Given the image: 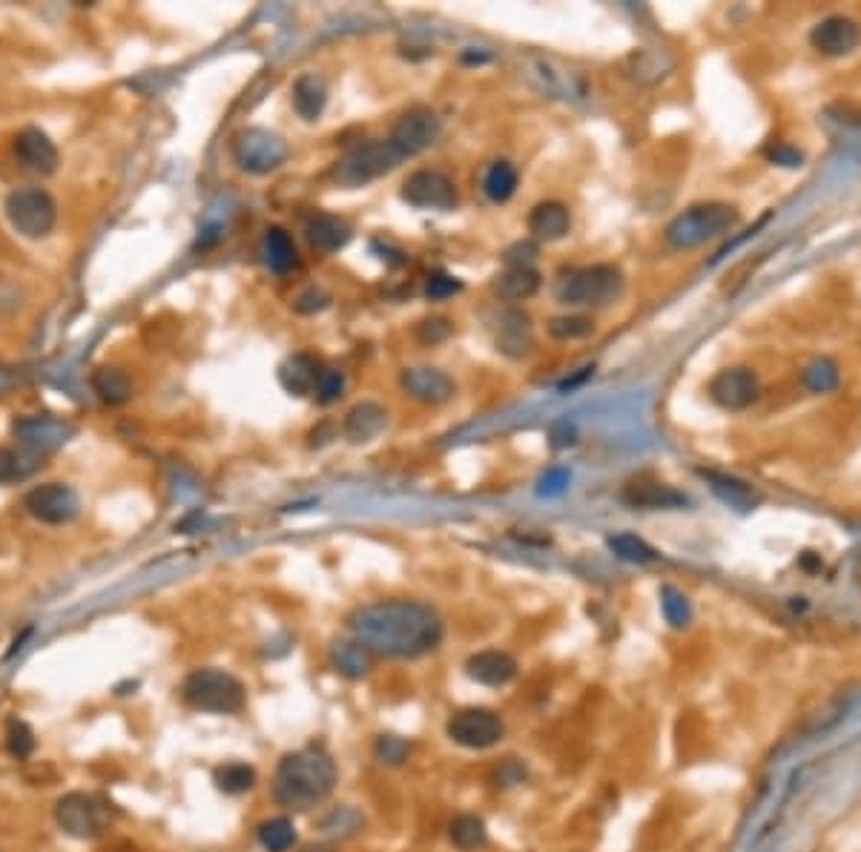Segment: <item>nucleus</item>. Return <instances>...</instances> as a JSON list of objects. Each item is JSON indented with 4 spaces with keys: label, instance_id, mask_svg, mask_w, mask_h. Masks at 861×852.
Returning a JSON list of instances; mask_svg holds the SVG:
<instances>
[{
    "label": "nucleus",
    "instance_id": "obj_46",
    "mask_svg": "<svg viewBox=\"0 0 861 852\" xmlns=\"http://www.w3.org/2000/svg\"><path fill=\"white\" fill-rule=\"evenodd\" d=\"M417 336L426 345H440L445 339L451 336V324L449 319H426V322L417 324Z\"/></svg>",
    "mask_w": 861,
    "mask_h": 852
},
{
    "label": "nucleus",
    "instance_id": "obj_42",
    "mask_svg": "<svg viewBox=\"0 0 861 852\" xmlns=\"http://www.w3.org/2000/svg\"><path fill=\"white\" fill-rule=\"evenodd\" d=\"M7 750L15 757H30L35 752V732L26 720L12 718L7 723Z\"/></svg>",
    "mask_w": 861,
    "mask_h": 852
},
{
    "label": "nucleus",
    "instance_id": "obj_1",
    "mask_svg": "<svg viewBox=\"0 0 861 852\" xmlns=\"http://www.w3.org/2000/svg\"><path fill=\"white\" fill-rule=\"evenodd\" d=\"M347 626L368 652L385 657H422L442 640L437 611L417 600H376L347 618Z\"/></svg>",
    "mask_w": 861,
    "mask_h": 852
},
{
    "label": "nucleus",
    "instance_id": "obj_17",
    "mask_svg": "<svg viewBox=\"0 0 861 852\" xmlns=\"http://www.w3.org/2000/svg\"><path fill=\"white\" fill-rule=\"evenodd\" d=\"M55 818H58L60 830L69 832L73 838H96L101 830L96 801L84 793L64 795L55 807Z\"/></svg>",
    "mask_w": 861,
    "mask_h": 852
},
{
    "label": "nucleus",
    "instance_id": "obj_30",
    "mask_svg": "<svg viewBox=\"0 0 861 852\" xmlns=\"http://www.w3.org/2000/svg\"><path fill=\"white\" fill-rule=\"evenodd\" d=\"M700 477L707 479L709 488L715 491V497L721 502H727L729 508L736 511H750L755 506V494L736 477H727V474H718V471H700Z\"/></svg>",
    "mask_w": 861,
    "mask_h": 852
},
{
    "label": "nucleus",
    "instance_id": "obj_5",
    "mask_svg": "<svg viewBox=\"0 0 861 852\" xmlns=\"http://www.w3.org/2000/svg\"><path fill=\"white\" fill-rule=\"evenodd\" d=\"M181 698L199 712L233 715L247 704V689L239 677L221 668H196L181 684Z\"/></svg>",
    "mask_w": 861,
    "mask_h": 852
},
{
    "label": "nucleus",
    "instance_id": "obj_47",
    "mask_svg": "<svg viewBox=\"0 0 861 852\" xmlns=\"http://www.w3.org/2000/svg\"><path fill=\"white\" fill-rule=\"evenodd\" d=\"M566 485H569V471L563 468L545 471V477L540 479V494H558L563 491Z\"/></svg>",
    "mask_w": 861,
    "mask_h": 852
},
{
    "label": "nucleus",
    "instance_id": "obj_26",
    "mask_svg": "<svg viewBox=\"0 0 861 852\" xmlns=\"http://www.w3.org/2000/svg\"><path fill=\"white\" fill-rule=\"evenodd\" d=\"M262 256H265V265L271 267L273 273H279V276H285V273H290L299 265V253H296L294 239L282 228H267L265 239H262Z\"/></svg>",
    "mask_w": 861,
    "mask_h": 852
},
{
    "label": "nucleus",
    "instance_id": "obj_43",
    "mask_svg": "<svg viewBox=\"0 0 861 852\" xmlns=\"http://www.w3.org/2000/svg\"><path fill=\"white\" fill-rule=\"evenodd\" d=\"M342 390H345V374L336 368H322L319 370L317 388H313V397L319 399L322 405H331L342 397Z\"/></svg>",
    "mask_w": 861,
    "mask_h": 852
},
{
    "label": "nucleus",
    "instance_id": "obj_44",
    "mask_svg": "<svg viewBox=\"0 0 861 852\" xmlns=\"http://www.w3.org/2000/svg\"><path fill=\"white\" fill-rule=\"evenodd\" d=\"M463 290V281L454 279L451 273H431L428 276V285H426V296L428 299H434V301H442V299H449V296L460 294Z\"/></svg>",
    "mask_w": 861,
    "mask_h": 852
},
{
    "label": "nucleus",
    "instance_id": "obj_6",
    "mask_svg": "<svg viewBox=\"0 0 861 852\" xmlns=\"http://www.w3.org/2000/svg\"><path fill=\"white\" fill-rule=\"evenodd\" d=\"M406 155L399 153L388 139L385 141H368L360 147L347 150L333 167V178L342 187H365L376 181L379 176L390 173Z\"/></svg>",
    "mask_w": 861,
    "mask_h": 852
},
{
    "label": "nucleus",
    "instance_id": "obj_25",
    "mask_svg": "<svg viewBox=\"0 0 861 852\" xmlns=\"http://www.w3.org/2000/svg\"><path fill=\"white\" fill-rule=\"evenodd\" d=\"M319 362L308 353H296L290 359L285 362L279 368V383L287 394H294V397H308L317 388L319 379Z\"/></svg>",
    "mask_w": 861,
    "mask_h": 852
},
{
    "label": "nucleus",
    "instance_id": "obj_8",
    "mask_svg": "<svg viewBox=\"0 0 861 852\" xmlns=\"http://www.w3.org/2000/svg\"><path fill=\"white\" fill-rule=\"evenodd\" d=\"M287 155L290 150H287L285 139L262 126L242 130L233 139V162L242 173H251V176H267L273 169H279L287 162Z\"/></svg>",
    "mask_w": 861,
    "mask_h": 852
},
{
    "label": "nucleus",
    "instance_id": "obj_12",
    "mask_svg": "<svg viewBox=\"0 0 861 852\" xmlns=\"http://www.w3.org/2000/svg\"><path fill=\"white\" fill-rule=\"evenodd\" d=\"M23 508L46 525H64L78 517V494L64 483H44L23 497Z\"/></svg>",
    "mask_w": 861,
    "mask_h": 852
},
{
    "label": "nucleus",
    "instance_id": "obj_14",
    "mask_svg": "<svg viewBox=\"0 0 861 852\" xmlns=\"http://www.w3.org/2000/svg\"><path fill=\"white\" fill-rule=\"evenodd\" d=\"M440 139V118L431 110H411L399 118L390 133V144L406 155H417Z\"/></svg>",
    "mask_w": 861,
    "mask_h": 852
},
{
    "label": "nucleus",
    "instance_id": "obj_48",
    "mask_svg": "<svg viewBox=\"0 0 861 852\" xmlns=\"http://www.w3.org/2000/svg\"><path fill=\"white\" fill-rule=\"evenodd\" d=\"M770 155H773V158H779V162L787 164V167H795V164L802 162V155L790 153V150H773V153H770Z\"/></svg>",
    "mask_w": 861,
    "mask_h": 852
},
{
    "label": "nucleus",
    "instance_id": "obj_27",
    "mask_svg": "<svg viewBox=\"0 0 861 852\" xmlns=\"http://www.w3.org/2000/svg\"><path fill=\"white\" fill-rule=\"evenodd\" d=\"M540 290V273L534 267H506L494 279V294L506 301H526Z\"/></svg>",
    "mask_w": 861,
    "mask_h": 852
},
{
    "label": "nucleus",
    "instance_id": "obj_4",
    "mask_svg": "<svg viewBox=\"0 0 861 852\" xmlns=\"http://www.w3.org/2000/svg\"><path fill=\"white\" fill-rule=\"evenodd\" d=\"M623 294V273L611 265L574 267L563 273L554 285V296L560 305L572 308H606Z\"/></svg>",
    "mask_w": 861,
    "mask_h": 852
},
{
    "label": "nucleus",
    "instance_id": "obj_32",
    "mask_svg": "<svg viewBox=\"0 0 861 852\" xmlns=\"http://www.w3.org/2000/svg\"><path fill=\"white\" fill-rule=\"evenodd\" d=\"M92 390L107 405H121L133 397V383L121 368H98L92 374Z\"/></svg>",
    "mask_w": 861,
    "mask_h": 852
},
{
    "label": "nucleus",
    "instance_id": "obj_9",
    "mask_svg": "<svg viewBox=\"0 0 861 852\" xmlns=\"http://www.w3.org/2000/svg\"><path fill=\"white\" fill-rule=\"evenodd\" d=\"M449 738L465 750H488L494 743H500L506 735V723L497 712L492 709H460L456 715H451L449 727H445Z\"/></svg>",
    "mask_w": 861,
    "mask_h": 852
},
{
    "label": "nucleus",
    "instance_id": "obj_15",
    "mask_svg": "<svg viewBox=\"0 0 861 852\" xmlns=\"http://www.w3.org/2000/svg\"><path fill=\"white\" fill-rule=\"evenodd\" d=\"M399 385H402V390H406V397H411L413 402H422V405H442L449 402V399L456 394L454 379H451L445 370L428 368V365L402 370Z\"/></svg>",
    "mask_w": 861,
    "mask_h": 852
},
{
    "label": "nucleus",
    "instance_id": "obj_45",
    "mask_svg": "<svg viewBox=\"0 0 861 852\" xmlns=\"http://www.w3.org/2000/svg\"><path fill=\"white\" fill-rule=\"evenodd\" d=\"M408 741H402V738L397 735H383L379 738V743H376V755L383 757V764H402L408 757Z\"/></svg>",
    "mask_w": 861,
    "mask_h": 852
},
{
    "label": "nucleus",
    "instance_id": "obj_10",
    "mask_svg": "<svg viewBox=\"0 0 861 852\" xmlns=\"http://www.w3.org/2000/svg\"><path fill=\"white\" fill-rule=\"evenodd\" d=\"M402 201L417 210H440L449 213L460 201L454 178L440 169H417L402 181Z\"/></svg>",
    "mask_w": 861,
    "mask_h": 852
},
{
    "label": "nucleus",
    "instance_id": "obj_2",
    "mask_svg": "<svg viewBox=\"0 0 861 852\" xmlns=\"http://www.w3.org/2000/svg\"><path fill=\"white\" fill-rule=\"evenodd\" d=\"M336 786V764L319 746L290 752L282 757L276 778H273V798L287 809H310L322 804Z\"/></svg>",
    "mask_w": 861,
    "mask_h": 852
},
{
    "label": "nucleus",
    "instance_id": "obj_35",
    "mask_svg": "<svg viewBox=\"0 0 861 852\" xmlns=\"http://www.w3.org/2000/svg\"><path fill=\"white\" fill-rule=\"evenodd\" d=\"M37 471V460L30 451L18 449H0V483L12 485L30 479Z\"/></svg>",
    "mask_w": 861,
    "mask_h": 852
},
{
    "label": "nucleus",
    "instance_id": "obj_38",
    "mask_svg": "<svg viewBox=\"0 0 861 852\" xmlns=\"http://www.w3.org/2000/svg\"><path fill=\"white\" fill-rule=\"evenodd\" d=\"M609 549L618 554L620 560H626V563H652V560H658L655 549H652L649 543H643L641 536L634 534L609 536Z\"/></svg>",
    "mask_w": 861,
    "mask_h": 852
},
{
    "label": "nucleus",
    "instance_id": "obj_19",
    "mask_svg": "<svg viewBox=\"0 0 861 852\" xmlns=\"http://www.w3.org/2000/svg\"><path fill=\"white\" fill-rule=\"evenodd\" d=\"M523 75L543 96L569 98L574 92L572 73H566V69L554 64L552 58H545V55H526Z\"/></svg>",
    "mask_w": 861,
    "mask_h": 852
},
{
    "label": "nucleus",
    "instance_id": "obj_31",
    "mask_svg": "<svg viewBox=\"0 0 861 852\" xmlns=\"http://www.w3.org/2000/svg\"><path fill=\"white\" fill-rule=\"evenodd\" d=\"M331 661L336 672H342L345 677H362L368 675L371 652L362 646L360 640H339L331 649Z\"/></svg>",
    "mask_w": 861,
    "mask_h": 852
},
{
    "label": "nucleus",
    "instance_id": "obj_22",
    "mask_svg": "<svg viewBox=\"0 0 861 852\" xmlns=\"http://www.w3.org/2000/svg\"><path fill=\"white\" fill-rule=\"evenodd\" d=\"M388 425V411L379 402H360L354 405L345 417V436L356 445L371 442L383 434Z\"/></svg>",
    "mask_w": 861,
    "mask_h": 852
},
{
    "label": "nucleus",
    "instance_id": "obj_13",
    "mask_svg": "<svg viewBox=\"0 0 861 852\" xmlns=\"http://www.w3.org/2000/svg\"><path fill=\"white\" fill-rule=\"evenodd\" d=\"M759 376L750 368H724L709 383V399L724 411H743L759 399Z\"/></svg>",
    "mask_w": 861,
    "mask_h": 852
},
{
    "label": "nucleus",
    "instance_id": "obj_3",
    "mask_svg": "<svg viewBox=\"0 0 861 852\" xmlns=\"http://www.w3.org/2000/svg\"><path fill=\"white\" fill-rule=\"evenodd\" d=\"M738 224V210L732 204H721V201H707V204H695L684 213H677L675 219L666 224V244L672 251H693L700 244L713 242L718 235H727L729 230Z\"/></svg>",
    "mask_w": 861,
    "mask_h": 852
},
{
    "label": "nucleus",
    "instance_id": "obj_11",
    "mask_svg": "<svg viewBox=\"0 0 861 852\" xmlns=\"http://www.w3.org/2000/svg\"><path fill=\"white\" fill-rule=\"evenodd\" d=\"M18 445L30 454H49V451L64 449L75 436V425L60 417H49V413H35V417H21L12 425Z\"/></svg>",
    "mask_w": 861,
    "mask_h": 852
},
{
    "label": "nucleus",
    "instance_id": "obj_49",
    "mask_svg": "<svg viewBox=\"0 0 861 852\" xmlns=\"http://www.w3.org/2000/svg\"><path fill=\"white\" fill-rule=\"evenodd\" d=\"M305 852H331V850H324V847H308Z\"/></svg>",
    "mask_w": 861,
    "mask_h": 852
},
{
    "label": "nucleus",
    "instance_id": "obj_18",
    "mask_svg": "<svg viewBox=\"0 0 861 852\" xmlns=\"http://www.w3.org/2000/svg\"><path fill=\"white\" fill-rule=\"evenodd\" d=\"M15 155L23 167L37 173V176H52L58 169V147L37 126H26L18 133Z\"/></svg>",
    "mask_w": 861,
    "mask_h": 852
},
{
    "label": "nucleus",
    "instance_id": "obj_33",
    "mask_svg": "<svg viewBox=\"0 0 861 852\" xmlns=\"http://www.w3.org/2000/svg\"><path fill=\"white\" fill-rule=\"evenodd\" d=\"M517 181H520V173L511 162H494L492 167L486 169V176H483V190H486L488 199L494 204H503L515 196Z\"/></svg>",
    "mask_w": 861,
    "mask_h": 852
},
{
    "label": "nucleus",
    "instance_id": "obj_41",
    "mask_svg": "<svg viewBox=\"0 0 861 852\" xmlns=\"http://www.w3.org/2000/svg\"><path fill=\"white\" fill-rule=\"evenodd\" d=\"M661 609L666 623L675 626V629H684V626L689 623V618H693V609H689L686 597L672 586L661 588Z\"/></svg>",
    "mask_w": 861,
    "mask_h": 852
},
{
    "label": "nucleus",
    "instance_id": "obj_16",
    "mask_svg": "<svg viewBox=\"0 0 861 852\" xmlns=\"http://www.w3.org/2000/svg\"><path fill=\"white\" fill-rule=\"evenodd\" d=\"M813 49H818L827 58H841V55H850L856 46L861 44V30L859 23L850 21L845 15L825 18L818 23L816 30L810 32Z\"/></svg>",
    "mask_w": 861,
    "mask_h": 852
},
{
    "label": "nucleus",
    "instance_id": "obj_40",
    "mask_svg": "<svg viewBox=\"0 0 861 852\" xmlns=\"http://www.w3.org/2000/svg\"><path fill=\"white\" fill-rule=\"evenodd\" d=\"M595 333V319L592 317H558L549 322V336L558 342H577Z\"/></svg>",
    "mask_w": 861,
    "mask_h": 852
},
{
    "label": "nucleus",
    "instance_id": "obj_7",
    "mask_svg": "<svg viewBox=\"0 0 861 852\" xmlns=\"http://www.w3.org/2000/svg\"><path fill=\"white\" fill-rule=\"evenodd\" d=\"M7 215L12 228L26 239H44L55 228L58 204L41 187H18L7 196Z\"/></svg>",
    "mask_w": 861,
    "mask_h": 852
},
{
    "label": "nucleus",
    "instance_id": "obj_39",
    "mask_svg": "<svg viewBox=\"0 0 861 852\" xmlns=\"http://www.w3.org/2000/svg\"><path fill=\"white\" fill-rule=\"evenodd\" d=\"M804 388H810L813 394H827L839 385V368L830 359H813L807 368L802 370Z\"/></svg>",
    "mask_w": 861,
    "mask_h": 852
},
{
    "label": "nucleus",
    "instance_id": "obj_28",
    "mask_svg": "<svg viewBox=\"0 0 861 852\" xmlns=\"http://www.w3.org/2000/svg\"><path fill=\"white\" fill-rule=\"evenodd\" d=\"M324 103H328V87H324L322 78L313 73L299 75L294 84V110L299 112V118L319 121V115L324 112Z\"/></svg>",
    "mask_w": 861,
    "mask_h": 852
},
{
    "label": "nucleus",
    "instance_id": "obj_37",
    "mask_svg": "<svg viewBox=\"0 0 861 852\" xmlns=\"http://www.w3.org/2000/svg\"><path fill=\"white\" fill-rule=\"evenodd\" d=\"M449 836L460 850L472 852L486 844V823L479 821L477 816H460L451 821Z\"/></svg>",
    "mask_w": 861,
    "mask_h": 852
},
{
    "label": "nucleus",
    "instance_id": "obj_20",
    "mask_svg": "<svg viewBox=\"0 0 861 852\" xmlns=\"http://www.w3.org/2000/svg\"><path fill=\"white\" fill-rule=\"evenodd\" d=\"M465 672H468L472 681L483 686H506L517 675V661L511 654L488 649V652L472 654L468 663H465Z\"/></svg>",
    "mask_w": 861,
    "mask_h": 852
},
{
    "label": "nucleus",
    "instance_id": "obj_34",
    "mask_svg": "<svg viewBox=\"0 0 861 852\" xmlns=\"http://www.w3.org/2000/svg\"><path fill=\"white\" fill-rule=\"evenodd\" d=\"M256 836H258V844L265 847L267 852H287L296 841V827L290 818L276 816L258 823Z\"/></svg>",
    "mask_w": 861,
    "mask_h": 852
},
{
    "label": "nucleus",
    "instance_id": "obj_23",
    "mask_svg": "<svg viewBox=\"0 0 861 852\" xmlns=\"http://www.w3.org/2000/svg\"><path fill=\"white\" fill-rule=\"evenodd\" d=\"M531 322L520 310H508L500 319V331H497V351L506 353L508 359H523L531 353Z\"/></svg>",
    "mask_w": 861,
    "mask_h": 852
},
{
    "label": "nucleus",
    "instance_id": "obj_29",
    "mask_svg": "<svg viewBox=\"0 0 861 852\" xmlns=\"http://www.w3.org/2000/svg\"><path fill=\"white\" fill-rule=\"evenodd\" d=\"M623 500L634 508H681L686 506V497L670 485L661 483H643V485H629L623 494Z\"/></svg>",
    "mask_w": 861,
    "mask_h": 852
},
{
    "label": "nucleus",
    "instance_id": "obj_24",
    "mask_svg": "<svg viewBox=\"0 0 861 852\" xmlns=\"http://www.w3.org/2000/svg\"><path fill=\"white\" fill-rule=\"evenodd\" d=\"M529 230L545 242H558L572 230V213L560 201H540L529 213Z\"/></svg>",
    "mask_w": 861,
    "mask_h": 852
},
{
    "label": "nucleus",
    "instance_id": "obj_36",
    "mask_svg": "<svg viewBox=\"0 0 861 852\" xmlns=\"http://www.w3.org/2000/svg\"><path fill=\"white\" fill-rule=\"evenodd\" d=\"M213 781L221 793L242 795V793H247V789H253V784H256V770L247 764H239V761H233V764L219 766V770L213 772Z\"/></svg>",
    "mask_w": 861,
    "mask_h": 852
},
{
    "label": "nucleus",
    "instance_id": "obj_21",
    "mask_svg": "<svg viewBox=\"0 0 861 852\" xmlns=\"http://www.w3.org/2000/svg\"><path fill=\"white\" fill-rule=\"evenodd\" d=\"M308 242L310 247L322 256H331V253L342 251L347 242H351V224L345 219H339V215L331 213H317L313 219L308 221Z\"/></svg>",
    "mask_w": 861,
    "mask_h": 852
}]
</instances>
